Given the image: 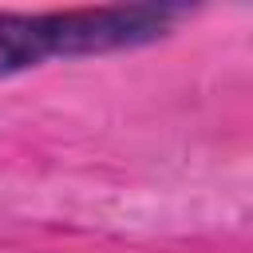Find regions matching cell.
<instances>
[{"mask_svg": "<svg viewBox=\"0 0 253 253\" xmlns=\"http://www.w3.org/2000/svg\"><path fill=\"white\" fill-rule=\"evenodd\" d=\"M170 12L158 8H91V12H0V75L36 67L51 55H87L130 47L162 36Z\"/></svg>", "mask_w": 253, "mask_h": 253, "instance_id": "obj_1", "label": "cell"}]
</instances>
